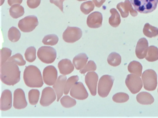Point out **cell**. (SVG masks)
<instances>
[{"mask_svg": "<svg viewBox=\"0 0 158 118\" xmlns=\"http://www.w3.org/2000/svg\"><path fill=\"white\" fill-rule=\"evenodd\" d=\"M20 73L16 64L7 61L1 66V80L7 85L13 86L19 81Z\"/></svg>", "mask_w": 158, "mask_h": 118, "instance_id": "1", "label": "cell"}, {"mask_svg": "<svg viewBox=\"0 0 158 118\" xmlns=\"http://www.w3.org/2000/svg\"><path fill=\"white\" fill-rule=\"evenodd\" d=\"M23 78L26 85L30 88H40L44 84L40 71L35 65L26 67Z\"/></svg>", "mask_w": 158, "mask_h": 118, "instance_id": "2", "label": "cell"}, {"mask_svg": "<svg viewBox=\"0 0 158 118\" xmlns=\"http://www.w3.org/2000/svg\"><path fill=\"white\" fill-rule=\"evenodd\" d=\"M135 10L141 13H151L156 8L158 0H130Z\"/></svg>", "mask_w": 158, "mask_h": 118, "instance_id": "3", "label": "cell"}, {"mask_svg": "<svg viewBox=\"0 0 158 118\" xmlns=\"http://www.w3.org/2000/svg\"><path fill=\"white\" fill-rule=\"evenodd\" d=\"M114 77L111 76L105 75L99 79L98 85V93L102 97L108 96L113 86Z\"/></svg>", "mask_w": 158, "mask_h": 118, "instance_id": "4", "label": "cell"}, {"mask_svg": "<svg viewBox=\"0 0 158 118\" xmlns=\"http://www.w3.org/2000/svg\"><path fill=\"white\" fill-rule=\"evenodd\" d=\"M142 78L144 88L148 91L155 90L157 85V75L152 69H148L143 73Z\"/></svg>", "mask_w": 158, "mask_h": 118, "instance_id": "5", "label": "cell"}, {"mask_svg": "<svg viewBox=\"0 0 158 118\" xmlns=\"http://www.w3.org/2000/svg\"><path fill=\"white\" fill-rule=\"evenodd\" d=\"M37 55L39 59L42 62L51 64L55 60L56 52L53 48L48 46H42L38 49Z\"/></svg>", "mask_w": 158, "mask_h": 118, "instance_id": "6", "label": "cell"}, {"mask_svg": "<svg viewBox=\"0 0 158 118\" xmlns=\"http://www.w3.org/2000/svg\"><path fill=\"white\" fill-rule=\"evenodd\" d=\"M38 24V20L36 16L29 15L20 20L18 23V26L22 31L30 32L34 30Z\"/></svg>", "mask_w": 158, "mask_h": 118, "instance_id": "7", "label": "cell"}, {"mask_svg": "<svg viewBox=\"0 0 158 118\" xmlns=\"http://www.w3.org/2000/svg\"><path fill=\"white\" fill-rule=\"evenodd\" d=\"M125 84L133 94L139 92L143 87L141 78L140 77L134 74H131L127 75L125 80Z\"/></svg>", "mask_w": 158, "mask_h": 118, "instance_id": "8", "label": "cell"}, {"mask_svg": "<svg viewBox=\"0 0 158 118\" xmlns=\"http://www.w3.org/2000/svg\"><path fill=\"white\" fill-rule=\"evenodd\" d=\"M81 29L77 27L68 26L62 35L63 40L68 43H73L78 40L82 37Z\"/></svg>", "mask_w": 158, "mask_h": 118, "instance_id": "9", "label": "cell"}, {"mask_svg": "<svg viewBox=\"0 0 158 118\" xmlns=\"http://www.w3.org/2000/svg\"><path fill=\"white\" fill-rule=\"evenodd\" d=\"M57 71L53 66L50 65L46 67L43 72V79L46 85L52 86L56 82L57 78Z\"/></svg>", "mask_w": 158, "mask_h": 118, "instance_id": "10", "label": "cell"}, {"mask_svg": "<svg viewBox=\"0 0 158 118\" xmlns=\"http://www.w3.org/2000/svg\"><path fill=\"white\" fill-rule=\"evenodd\" d=\"M70 94L73 97L79 100H84L88 96V93L83 83H75L72 87Z\"/></svg>", "mask_w": 158, "mask_h": 118, "instance_id": "11", "label": "cell"}, {"mask_svg": "<svg viewBox=\"0 0 158 118\" xmlns=\"http://www.w3.org/2000/svg\"><path fill=\"white\" fill-rule=\"evenodd\" d=\"M56 95L53 89L50 87H47L42 91L40 104L43 106H48L56 100Z\"/></svg>", "mask_w": 158, "mask_h": 118, "instance_id": "12", "label": "cell"}, {"mask_svg": "<svg viewBox=\"0 0 158 118\" xmlns=\"http://www.w3.org/2000/svg\"><path fill=\"white\" fill-rule=\"evenodd\" d=\"M27 105L24 91L20 88L16 89L14 93V107L17 109H22L25 108Z\"/></svg>", "mask_w": 158, "mask_h": 118, "instance_id": "13", "label": "cell"}, {"mask_svg": "<svg viewBox=\"0 0 158 118\" xmlns=\"http://www.w3.org/2000/svg\"><path fill=\"white\" fill-rule=\"evenodd\" d=\"M98 79L97 74L94 72H88L85 76V82L93 96H95L96 94Z\"/></svg>", "mask_w": 158, "mask_h": 118, "instance_id": "14", "label": "cell"}, {"mask_svg": "<svg viewBox=\"0 0 158 118\" xmlns=\"http://www.w3.org/2000/svg\"><path fill=\"white\" fill-rule=\"evenodd\" d=\"M116 7L123 18L127 17L129 15V12L133 17L136 16L138 14L137 12L133 9L129 0H125L124 2L118 3Z\"/></svg>", "mask_w": 158, "mask_h": 118, "instance_id": "15", "label": "cell"}, {"mask_svg": "<svg viewBox=\"0 0 158 118\" xmlns=\"http://www.w3.org/2000/svg\"><path fill=\"white\" fill-rule=\"evenodd\" d=\"M102 14L98 11H95L90 14L88 16L87 24L89 28H98L102 26Z\"/></svg>", "mask_w": 158, "mask_h": 118, "instance_id": "16", "label": "cell"}, {"mask_svg": "<svg viewBox=\"0 0 158 118\" xmlns=\"http://www.w3.org/2000/svg\"><path fill=\"white\" fill-rule=\"evenodd\" d=\"M12 95L10 90H4L2 93L0 99V110L6 111L10 109L12 106Z\"/></svg>", "mask_w": 158, "mask_h": 118, "instance_id": "17", "label": "cell"}, {"mask_svg": "<svg viewBox=\"0 0 158 118\" xmlns=\"http://www.w3.org/2000/svg\"><path fill=\"white\" fill-rule=\"evenodd\" d=\"M148 46V41L145 38H141L138 40L135 50L136 55L138 58L141 59L146 57Z\"/></svg>", "mask_w": 158, "mask_h": 118, "instance_id": "18", "label": "cell"}, {"mask_svg": "<svg viewBox=\"0 0 158 118\" xmlns=\"http://www.w3.org/2000/svg\"><path fill=\"white\" fill-rule=\"evenodd\" d=\"M60 73L64 75H68L73 72L74 67L71 61L68 59L60 60L58 64Z\"/></svg>", "mask_w": 158, "mask_h": 118, "instance_id": "19", "label": "cell"}, {"mask_svg": "<svg viewBox=\"0 0 158 118\" xmlns=\"http://www.w3.org/2000/svg\"><path fill=\"white\" fill-rule=\"evenodd\" d=\"M67 77L65 75H61L59 76L57 81L53 86L57 97L58 102L63 94V91Z\"/></svg>", "mask_w": 158, "mask_h": 118, "instance_id": "20", "label": "cell"}, {"mask_svg": "<svg viewBox=\"0 0 158 118\" xmlns=\"http://www.w3.org/2000/svg\"><path fill=\"white\" fill-rule=\"evenodd\" d=\"M88 58L86 54L84 53H80L75 56L73 62L76 69L79 70L83 68L86 65Z\"/></svg>", "mask_w": 158, "mask_h": 118, "instance_id": "21", "label": "cell"}, {"mask_svg": "<svg viewBox=\"0 0 158 118\" xmlns=\"http://www.w3.org/2000/svg\"><path fill=\"white\" fill-rule=\"evenodd\" d=\"M137 102L143 105L151 104H152L154 99L152 96L147 92H141L138 94L136 97Z\"/></svg>", "mask_w": 158, "mask_h": 118, "instance_id": "22", "label": "cell"}, {"mask_svg": "<svg viewBox=\"0 0 158 118\" xmlns=\"http://www.w3.org/2000/svg\"><path fill=\"white\" fill-rule=\"evenodd\" d=\"M127 68L130 73L141 76L143 67L139 62L135 61H131L129 64Z\"/></svg>", "mask_w": 158, "mask_h": 118, "instance_id": "23", "label": "cell"}, {"mask_svg": "<svg viewBox=\"0 0 158 118\" xmlns=\"http://www.w3.org/2000/svg\"><path fill=\"white\" fill-rule=\"evenodd\" d=\"M9 11L10 16L15 19L22 16L24 13L23 7L18 4L12 6L10 8Z\"/></svg>", "mask_w": 158, "mask_h": 118, "instance_id": "24", "label": "cell"}, {"mask_svg": "<svg viewBox=\"0 0 158 118\" xmlns=\"http://www.w3.org/2000/svg\"><path fill=\"white\" fill-rule=\"evenodd\" d=\"M111 16L109 19V24L114 27H118L120 23L121 20L120 15L115 8H112L110 10Z\"/></svg>", "mask_w": 158, "mask_h": 118, "instance_id": "25", "label": "cell"}, {"mask_svg": "<svg viewBox=\"0 0 158 118\" xmlns=\"http://www.w3.org/2000/svg\"><path fill=\"white\" fill-rule=\"evenodd\" d=\"M143 33L148 37H154L158 36V28L147 23L144 26Z\"/></svg>", "mask_w": 158, "mask_h": 118, "instance_id": "26", "label": "cell"}, {"mask_svg": "<svg viewBox=\"0 0 158 118\" xmlns=\"http://www.w3.org/2000/svg\"><path fill=\"white\" fill-rule=\"evenodd\" d=\"M146 59L149 62H153L158 60V49L154 46L151 45L148 49Z\"/></svg>", "mask_w": 158, "mask_h": 118, "instance_id": "27", "label": "cell"}, {"mask_svg": "<svg viewBox=\"0 0 158 118\" xmlns=\"http://www.w3.org/2000/svg\"><path fill=\"white\" fill-rule=\"evenodd\" d=\"M108 63L110 65L116 67L119 65L121 62V57L118 53L113 52L110 53L107 58Z\"/></svg>", "mask_w": 158, "mask_h": 118, "instance_id": "28", "label": "cell"}, {"mask_svg": "<svg viewBox=\"0 0 158 118\" xmlns=\"http://www.w3.org/2000/svg\"><path fill=\"white\" fill-rule=\"evenodd\" d=\"M21 33L19 30L16 27H11L8 32V37L9 39L12 42H16L20 38Z\"/></svg>", "mask_w": 158, "mask_h": 118, "instance_id": "29", "label": "cell"}, {"mask_svg": "<svg viewBox=\"0 0 158 118\" xmlns=\"http://www.w3.org/2000/svg\"><path fill=\"white\" fill-rule=\"evenodd\" d=\"M79 80L78 76H73L69 77L67 80L64 86V93L65 95L68 94L70 89Z\"/></svg>", "mask_w": 158, "mask_h": 118, "instance_id": "30", "label": "cell"}, {"mask_svg": "<svg viewBox=\"0 0 158 118\" xmlns=\"http://www.w3.org/2000/svg\"><path fill=\"white\" fill-rule=\"evenodd\" d=\"M40 92L36 89H32L30 90L28 93L29 101L32 105H35L39 101Z\"/></svg>", "mask_w": 158, "mask_h": 118, "instance_id": "31", "label": "cell"}, {"mask_svg": "<svg viewBox=\"0 0 158 118\" xmlns=\"http://www.w3.org/2000/svg\"><path fill=\"white\" fill-rule=\"evenodd\" d=\"M58 40V37L56 35L50 34L44 36L42 42L45 45L53 46L57 44Z\"/></svg>", "mask_w": 158, "mask_h": 118, "instance_id": "32", "label": "cell"}, {"mask_svg": "<svg viewBox=\"0 0 158 118\" xmlns=\"http://www.w3.org/2000/svg\"><path fill=\"white\" fill-rule=\"evenodd\" d=\"M61 105L66 108H71L76 105V100L69 96H64L60 100Z\"/></svg>", "mask_w": 158, "mask_h": 118, "instance_id": "33", "label": "cell"}, {"mask_svg": "<svg viewBox=\"0 0 158 118\" xmlns=\"http://www.w3.org/2000/svg\"><path fill=\"white\" fill-rule=\"evenodd\" d=\"M36 50L34 46H30L26 50L24 56L26 60L28 62H33L36 58Z\"/></svg>", "mask_w": 158, "mask_h": 118, "instance_id": "34", "label": "cell"}, {"mask_svg": "<svg viewBox=\"0 0 158 118\" xmlns=\"http://www.w3.org/2000/svg\"><path fill=\"white\" fill-rule=\"evenodd\" d=\"M94 8V5L93 2L89 1L82 3L80 6L81 11L84 14L87 15L92 11Z\"/></svg>", "mask_w": 158, "mask_h": 118, "instance_id": "35", "label": "cell"}, {"mask_svg": "<svg viewBox=\"0 0 158 118\" xmlns=\"http://www.w3.org/2000/svg\"><path fill=\"white\" fill-rule=\"evenodd\" d=\"M129 99V96L124 92H118L114 94L112 97L113 100L117 103H122L127 102Z\"/></svg>", "mask_w": 158, "mask_h": 118, "instance_id": "36", "label": "cell"}, {"mask_svg": "<svg viewBox=\"0 0 158 118\" xmlns=\"http://www.w3.org/2000/svg\"><path fill=\"white\" fill-rule=\"evenodd\" d=\"M7 61H12L20 66H23L26 63V61L24 60L22 55L19 53H16L13 55Z\"/></svg>", "mask_w": 158, "mask_h": 118, "instance_id": "37", "label": "cell"}, {"mask_svg": "<svg viewBox=\"0 0 158 118\" xmlns=\"http://www.w3.org/2000/svg\"><path fill=\"white\" fill-rule=\"evenodd\" d=\"M11 53L12 51L7 48H3L1 49V66L10 58Z\"/></svg>", "mask_w": 158, "mask_h": 118, "instance_id": "38", "label": "cell"}, {"mask_svg": "<svg viewBox=\"0 0 158 118\" xmlns=\"http://www.w3.org/2000/svg\"><path fill=\"white\" fill-rule=\"evenodd\" d=\"M96 69L97 66L95 62L93 61L90 60L83 69L80 71V73L84 74L88 71H94Z\"/></svg>", "mask_w": 158, "mask_h": 118, "instance_id": "39", "label": "cell"}, {"mask_svg": "<svg viewBox=\"0 0 158 118\" xmlns=\"http://www.w3.org/2000/svg\"><path fill=\"white\" fill-rule=\"evenodd\" d=\"M41 0H27V6L31 9H35L40 5Z\"/></svg>", "mask_w": 158, "mask_h": 118, "instance_id": "40", "label": "cell"}, {"mask_svg": "<svg viewBox=\"0 0 158 118\" xmlns=\"http://www.w3.org/2000/svg\"><path fill=\"white\" fill-rule=\"evenodd\" d=\"M65 0H50V2L57 6L64 13L63 2Z\"/></svg>", "mask_w": 158, "mask_h": 118, "instance_id": "41", "label": "cell"}, {"mask_svg": "<svg viewBox=\"0 0 158 118\" xmlns=\"http://www.w3.org/2000/svg\"><path fill=\"white\" fill-rule=\"evenodd\" d=\"M23 0H7V2L10 6H12L16 4H20Z\"/></svg>", "mask_w": 158, "mask_h": 118, "instance_id": "42", "label": "cell"}, {"mask_svg": "<svg viewBox=\"0 0 158 118\" xmlns=\"http://www.w3.org/2000/svg\"><path fill=\"white\" fill-rule=\"evenodd\" d=\"M96 7H100L105 2L106 0H92Z\"/></svg>", "mask_w": 158, "mask_h": 118, "instance_id": "43", "label": "cell"}, {"mask_svg": "<svg viewBox=\"0 0 158 118\" xmlns=\"http://www.w3.org/2000/svg\"><path fill=\"white\" fill-rule=\"evenodd\" d=\"M77 0L79 1H84L85 0Z\"/></svg>", "mask_w": 158, "mask_h": 118, "instance_id": "44", "label": "cell"}, {"mask_svg": "<svg viewBox=\"0 0 158 118\" xmlns=\"http://www.w3.org/2000/svg\"></svg>", "mask_w": 158, "mask_h": 118, "instance_id": "45", "label": "cell"}]
</instances>
